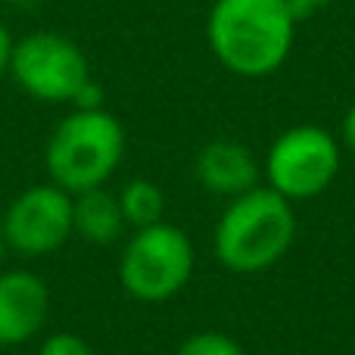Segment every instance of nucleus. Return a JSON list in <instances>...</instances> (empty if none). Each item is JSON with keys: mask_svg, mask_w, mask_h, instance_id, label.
<instances>
[{"mask_svg": "<svg viewBox=\"0 0 355 355\" xmlns=\"http://www.w3.org/2000/svg\"><path fill=\"white\" fill-rule=\"evenodd\" d=\"M296 25L287 0H215L206 16V44L237 78H268L293 53Z\"/></svg>", "mask_w": 355, "mask_h": 355, "instance_id": "f257e3e1", "label": "nucleus"}, {"mask_svg": "<svg viewBox=\"0 0 355 355\" xmlns=\"http://www.w3.org/2000/svg\"><path fill=\"white\" fill-rule=\"evenodd\" d=\"M293 240V202L259 184L227 200V206L215 221L212 250L215 259L234 275H259V271L275 268L290 252Z\"/></svg>", "mask_w": 355, "mask_h": 355, "instance_id": "f03ea898", "label": "nucleus"}, {"mask_svg": "<svg viewBox=\"0 0 355 355\" xmlns=\"http://www.w3.org/2000/svg\"><path fill=\"white\" fill-rule=\"evenodd\" d=\"M125 159V128L110 110H72L44 147L47 178L69 193L106 187Z\"/></svg>", "mask_w": 355, "mask_h": 355, "instance_id": "7ed1b4c3", "label": "nucleus"}, {"mask_svg": "<svg viewBox=\"0 0 355 355\" xmlns=\"http://www.w3.org/2000/svg\"><path fill=\"white\" fill-rule=\"evenodd\" d=\"M193 268V240L172 221H156L128 237L119 256V284L137 302H166L187 287Z\"/></svg>", "mask_w": 355, "mask_h": 355, "instance_id": "20e7f679", "label": "nucleus"}, {"mask_svg": "<svg viewBox=\"0 0 355 355\" xmlns=\"http://www.w3.org/2000/svg\"><path fill=\"white\" fill-rule=\"evenodd\" d=\"M343 150L321 125H293L271 141L262 162L265 187L284 200L300 202L321 196L340 175Z\"/></svg>", "mask_w": 355, "mask_h": 355, "instance_id": "39448f33", "label": "nucleus"}, {"mask_svg": "<svg viewBox=\"0 0 355 355\" xmlns=\"http://www.w3.org/2000/svg\"><path fill=\"white\" fill-rule=\"evenodd\" d=\"M10 75L37 103H75L78 91L94 78L85 50L60 31H28L12 41Z\"/></svg>", "mask_w": 355, "mask_h": 355, "instance_id": "423d86ee", "label": "nucleus"}, {"mask_svg": "<svg viewBox=\"0 0 355 355\" xmlns=\"http://www.w3.org/2000/svg\"><path fill=\"white\" fill-rule=\"evenodd\" d=\"M3 237L10 252L19 256H50L72 237V193L60 184H31L12 196L6 212L0 215Z\"/></svg>", "mask_w": 355, "mask_h": 355, "instance_id": "0eeeda50", "label": "nucleus"}, {"mask_svg": "<svg viewBox=\"0 0 355 355\" xmlns=\"http://www.w3.org/2000/svg\"><path fill=\"white\" fill-rule=\"evenodd\" d=\"M50 290L31 268L0 271V346H22L47 327Z\"/></svg>", "mask_w": 355, "mask_h": 355, "instance_id": "6e6552de", "label": "nucleus"}, {"mask_svg": "<svg viewBox=\"0 0 355 355\" xmlns=\"http://www.w3.org/2000/svg\"><path fill=\"white\" fill-rule=\"evenodd\" d=\"M193 175L202 190H209L215 196H225V200H234V196L259 187L262 166H259L256 153L246 144L218 137V141H209L196 153Z\"/></svg>", "mask_w": 355, "mask_h": 355, "instance_id": "1a4fd4ad", "label": "nucleus"}, {"mask_svg": "<svg viewBox=\"0 0 355 355\" xmlns=\"http://www.w3.org/2000/svg\"><path fill=\"white\" fill-rule=\"evenodd\" d=\"M125 215L119 206V196L106 187H94L85 193H72V231L85 243L110 246L122 240L125 234Z\"/></svg>", "mask_w": 355, "mask_h": 355, "instance_id": "9d476101", "label": "nucleus"}, {"mask_svg": "<svg viewBox=\"0 0 355 355\" xmlns=\"http://www.w3.org/2000/svg\"><path fill=\"white\" fill-rule=\"evenodd\" d=\"M116 196H119V206H122L125 225H128L131 231L162 221V212H166V193H162L159 184L150 181V178H131Z\"/></svg>", "mask_w": 355, "mask_h": 355, "instance_id": "9b49d317", "label": "nucleus"}, {"mask_svg": "<svg viewBox=\"0 0 355 355\" xmlns=\"http://www.w3.org/2000/svg\"><path fill=\"white\" fill-rule=\"evenodd\" d=\"M175 355H246L243 346L221 331H196L178 346Z\"/></svg>", "mask_w": 355, "mask_h": 355, "instance_id": "f8f14e48", "label": "nucleus"}, {"mask_svg": "<svg viewBox=\"0 0 355 355\" xmlns=\"http://www.w3.org/2000/svg\"><path fill=\"white\" fill-rule=\"evenodd\" d=\"M37 355H94V349L85 337H78V334L60 331V334H50V337L41 340Z\"/></svg>", "mask_w": 355, "mask_h": 355, "instance_id": "ddd939ff", "label": "nucleus"}, {"mask_svg": "<svg viewBox=\"0 0 355 355\" xmlns=\"http://www.w3.org/2000/svg\"><path fill=\"white\" fill-rule=\"evenodd\" d=\"M290 3V10L296 12V19H306V16H315V12H321L324 6H331V3H337V0H287Z\"/></svg>", "mask_w": 355, "mask_h": 355, "instance_id": "4468645a", "label": "nucleus"}, {"mask_svg": "<svg viewBox=\"0 0 355 355\" xmlns=\"http://www.w3.org/2000/svg\"><path fill=\"white\" fill-rule=\"evenodd\" d=\"M340 144H343L349 153H355V103L346 110L343 122H340Z\"/></svg>", "mask_w": 355, "mask_h": 355, "instance_id": "2eb2a0df", "label": "nucleus"}, {"mask_svg": "<svg viewBox=\"0 0 355 355\" xmlns=\"http://www.w3.org/2000/svg\"><path fill=\"white\" fill-rule=\"evenodd\" d=\"M12 41L16 37L6 31V25H0V78L10 72V56H12Z\"/></svg>", "mask_w": 355, "mask_h": 355, "instance_id": "dca6fc26", "label": "nucleus"}, {"mask_svg": "<svg viewBox=\"0 0 355 355\" xmlns=\"http://www.w3.org/2000/svg\"><path fill=\"white\" fill-rule=\"evenodd\" d=\"M6 252H10V246H6V237H3V225H0V271L6 268Z\"/></svg>", "mask_w": 355, "mask_h": 355, "instance_id": "f3484780", "label": "nucleus"}]
</instances>
